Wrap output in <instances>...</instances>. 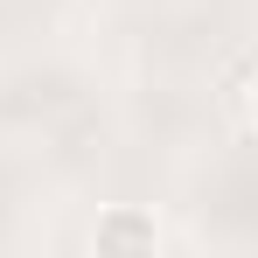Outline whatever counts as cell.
Wrapping results in <instances>:
<instances>
[{"mask_svg":"<svg viewBox=\"0 0 258 258\" xmlns=\"http://www.w3.org/2000/svg\"><path fill=\"white\" fill-rule=\"evenodd\" d=\"M161 244H168V230H161V216L147 203H105L98 223H91V251L98 258H154Z\"/></svg>","mask_w":258,"mask_h":258,"instance_id":"1","label":"cell"},{"mask_svg":"<svg viewBox=\"0 0 258 258\" xmlns=\"http://www.w3.org/2000/svg\"><path fill=\"white\" fill-rule=\"evenodd\" d=\"M237 105H244V126L258 133V63H251V77H244V91H237Z\"/></svg>","mask_w":258,"mask_h":258,"instance_id":"2","label":"cell"}]
</instances>
